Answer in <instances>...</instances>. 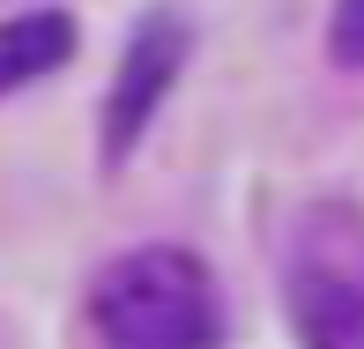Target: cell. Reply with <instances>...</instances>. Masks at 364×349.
<instances>
[{"mask_svg": "<svg viewBox=\"0 0 364 349\" xmlns=\"http://www.w3.org/2000/svg\"><path fill=\"white\" fill-rule=\"evenodd\" d=\"M97 349H216L223 297L186 245H134L90 282Z\"/></svg>", "mask_w": 364, "mask_h": 349, "instance_id": "obj_1", "label": "cell"}, {"mask_svg": "<svg viewBox=\"0 0 364 349\" xmlns=\"http://www.w3.org/2000/svg\"><path fill=\"white\" fill-rule=\"evenodd\" d=\"M290 327L305 349H364V223L312 215L290 245Z\"/></svg>", "mask_w": 364, "mask_h": 349, "instance_id": "obj_2", "label": "cell"}, {"mask_svg": "<svg viewBox=\"0 0 364 349\" xmlns=\"http://www.w3.org/2000/svg\"><path fill=\"white\" fill-rule=\"evenodd\" d=\"M186 45H193V30H186V15H171V8H156V15L134 23V38H127V53H119V75H112V97H105V163L134 156V141L149 134V119L164 112L178 68H186Z\"/></svg>", "mask_w": 364, "mask_h": 349, "instance_id": "obj_3", "label": "cell"}, {"mask_svg": "<svg viewBox=\"0 0 364 349\" xmlns=\"http://www.w3.org/2000/svg\"><path fill=\"white\" fill-rule=\"evenodd\" d=\"M68 53H75V15H60V8L8 15L0 23V97L45 82L53 68H68Z\"/></svg>", "mask_w": 364, "mask_h": 349, "instance_id": "obj_4", "label": "cell"}, {"mask_svg": "<svg viewBox=\"0 0 364 349\" xmlns=\"http://www.w3.org/2000/svg\"><path fill=\"white\" fill-rule=\"evenodd\" d=\"M327 53H335L342 68H364V0H335V15H327Z\"/></svg>", "mask_w": 364, "mask_h": 349, "instance_id": "obj_5", "label": "cell"}]
</instances>
